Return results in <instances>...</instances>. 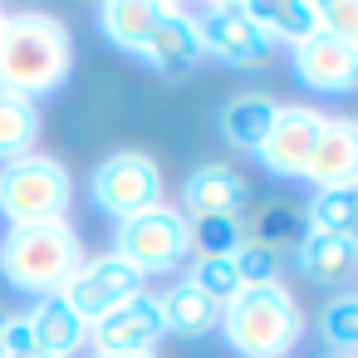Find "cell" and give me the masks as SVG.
Wrapping results in <instances>:
<instances>
[{
    "mask_svg": "<svg viewBox=\"0 0 358 358\" xmlns=\"http://www.w3.org/2000/svg\"><path fill=\"white\" fill-rule=\"evenodd\" d=\"M74 74V40L59 15L25 10L0 20V94L40 103Z\"/></svg>",
    "mask_w": 358,
    "mask_h": 358,
    "instance_id": "6da1fadb",
    "label": "cell"
},
{
    "mask_svg": "<svg viewBox=\"0 0 358 358\" xmlns=\"http://www.w3.org/2000/svg\"><path fill=\"white\" fill-rule=\"evenodd\" d=\"M79 265H84V245L69 216L6 226V236H0V275L20 294H35V299L59 294Z\"/></svg>",
    "mask_w": 358,
    "mask_h": 358,
    "instance_id": "7a4b0ae2",
    "label": "cell"
},
{
    "mask_svg": "<svg viewBox=\"0 0 358 358\" xmlns=\"http://www.w3.org/2000/svg\"><path fill=\"white\" fill-rule=\"evenodd\" d=\"M216 329L226 334V343L241 358H285L304 334V314H299L294 294L285 289V280H270V285L236 289L221 304Z\"/></svg>",
    "mask_w": 358,
    "mask_h": 358,
    "instance_id": "3957f363",
    "label": "cell"
},
{
    "mask_svg": "<svg viewBox=\"0 0 358 358\" xmlns=\"http://www.w3.org/2000/svg\"><path fill=\"white\" fill-rule=\"evenodd\" d=\"M74 201V177L64 162L30 152L0 167V221L6 226H30V221H59Z\"/></svg>",
    "mask_w": 358,
    "mask_h": 358,
    "instance_id": "277c9868",
    "label": "cell"
},
{
    "mask_svg": "<svg viewBox=\"0 0 358 358\" xmlns=\"http://www.w3.org/2000/svg\"><path fill=\"white\" fill-rule=\"evenodd\" d=\"M113 255H118L128 270H138L143 280H148V275H167V270L187 265V255H192V221H187L177 206L157 201V206H148V211L118 221Z\"/></svg>",
    "mask_w": 358,
    "mask_h": 358,
    "instance_id": "5b68a950",
    "label": "cell"
},
{
    "mask_svg": "<svg viewBox=\"0 0 358 358\" xmlns=\"http://www.w3.org/2000/svg\"><path fill=\"white\" fill-rule=\"evenodd\" d=\"M89 201L103 216H113V221H128V216L157 206L162 201V167H157V157L143 152V148L108 152L94 167V177H89Z\"/></svg>",
    "mask_w": 358,
    "mask_h": 358,
    "instance_id": "8992f818",
    "label": "cell"
},
{
    "mask_svg": "<svg viewBox=\"0 0 358 358\" xmlns=\"http://www.w3.org/2000/svg\"><path fill=\"white\" fill-rule=\"evenodd\" d=\"M196 25V40H201V55H216L221 64H236V69H270L280 45L245 15V6H206L201 15H192Z\"/></svg>",
    "mask_w": 358,
    "mask_h": 358,
    "instance_id": "52a82bcc",
    "label": "cell"
},
{
    "mask_svg": "<svg viewBox=\"0 0 358 358\" xmlns=\"http://www.w3.org/2000/svg\"><path fill=\"white\" fill-rule=\"evenodd\" d=\"M59 294H64V304H69L84 324H99L108 309H118V304H128L133 294H143V275L128 270L118 255H99V260L79 265L74 280H69Z\"/></svg>",
    "mask_w": 358,
    "mask_h": 358,
    "instance_id": "ba28073f",
    "label": "cell"
},
{
    "mask_svg": "<svg viewBox=\"0 0 358 358\" xmlns=\"http://www.w3.org/2000/svg\"><path fill=\"white\" fill-rule=\"evenodd\" d=\"M319 128H324V113H319V108H309V103H280L275 128H270V138H265L260 152H255L260 167H265L275 182H299V177H304V162H309V152H314Z\"/></svg>",
    "mask_w": 358,
    "mask_h": 358,
    "instance_id": "9c48e42d",
    "label": "cell"
},
{
    "mask_svg": "<svg viewBox=\"0 0 358 358\" xmlns=\"http://www.w3.org/2000/svg\"><path fill=\"white\" fill-rule=\"evenodd\" d=\"M289 69L309 94H353V84H358V45L314 30L309 40L289 45Z\"/></svg>",
    "mask_w": 358,
    "mask_h": 358,
    "instance_id": "30bf717a",
    "label": "cell"
},
{
    "mask_svg": "<svg viewBox=\"0 0 358 358\" xmlns=\"http://www.w3.org/2000/svg\"><path fill=\"white\" fill-rule=\"evenodd\" d=\"M162 334H167V324H162V304H157V294H148V289L133 294L128 304L108 309L99 324H89V343H94V353H152Z\"/></svg>",
    "mask_w": 358,
    "mask_h": 358,
    "instance_id": "8fae6325",
    "label": "cell"
},
{
    "mask_svg": "<svg viewBox=\"0 0 358 358\" xmlns=\"http://www.w3.org/2000/svg\"><path fill=\"white\" fill-rule=\"evenodd\" d=\"M250 187L241 172H231L226 162H196L182 177V216L187 221H206V216H241Z\"/></svg>",
    "mask_w": 358,
    "mask_h": 358,
    "instance_id": "7c38bea8",
    "label": "cell"
},
{
    "mask_svg": "<svg viewBox=\"0 0 358 358\" xmlns=\"http://www.w3.org/2000/svg\"><path fill=\"white\" fill-rule=\"evenodd\" d=\"M353 177H358V123L324 113V128L314 138V152L299 182H314V192H329V187H353Z\"/></svg>",
    "mask_w": 358,
    "mask_h": 358,
    "instance_id": "4fadbf2b",
    "label": "cell"
},
{
    "mask_svg": "<svg viewBox=\"0 0 358 358\" xmlns=\"http://www.w3.org/2000/svg\"><path fill=\"white\" fill-rule=\"evenodd\" d=\"M133 59H143V64H148L152 74H162V79H177V74L196 69V64H201V40H196L192 15L177 6V10L143 40V50H138Z\"/></svg>",
    "mask_w": 358,
    "mask_h": 358,
    "instance_id": "5bb4252c",
    "label": "cell"
},
{
    "mask_svg": "<svg viewBox=\"0 0 358 358\" xmlns=\"http://www.w3.org/2000/svg\"><path fill=\"white\" fill-rule=\"evenodd\" d=\"M294 265L304 280L324 285V289H348L353 265H358V241L353 236H324V231H304L294 245Z\"/></svg>",
    "mask_w": 358,
    "mask_h": 358,
    "instance_id": "9a60e30c",
    "label": "cell"
},
{
    "mask_svg": "<svg viewBox=\"0 0 358 358\" xmlns=\"http://www.w3.org/2000/svg\"><path fill=\"white\" fill-rule=\"evenodd\" d=\"M177 6H162V0H103L99 6V30L113 50L123 55H138L143 40L172 15Z\"/></svg>",
    "mask_w": 358,
    "mask_h": 358,
    "instance_id": "2e32d148",
    "label": "cell"
},
{
    "mask_svg": "<svg viewBox=\"0 0 358 358\" xmlns=\"http://www.w3.org/2000/svg\"><path fill=\"white\" fill-rule=\"evenodd\" d=\"M25 324H30V338H35L45 353H55V358H74V353L84 348V338H89V324L64 304V294L35 299L30 314H25Z\"/></svg>",
    "mask_w": 358,
    "mask_h": 358,
    "instance_id": "e0dca14e",
    "label": "cell"
},
{
    "mask_svg": "<svg viewBox=\"0 0 358 358\" xmlns=\"http://www.w3.org/2000/svg\"><path fill=\"white\" fill-rule=\"evenodd\" d=\"M275 113H280V103L270 99V94H236V99H226V108H221V133H226V143L231 148H241V152H260V143L270 138V128H275Z\"/></svg>",
    "mask_w": 358,
    "mask_h": 358,
    "instance_id": "ac0fdd59",
    "label": "cell"
},
{
    "mask_svg": "<svg viewBox=\"0 0 358 358\" xmlns=\"http://www.w3.org/2000/svg\"><path fill=\"white\" fill-rule=\"evenodd\" d=\"M157 304H162V324H167V334H177V338H201V334H211L216 319H221V304H211L187 275H182Z\"/></svg>",
    "mask_w": 358,
    "mask_h": 358,
    "instance_id": "d6986e66",
    "label": "cell"
},
{
    "mask_svg": "<svg viewBox=\"0 0 358 358\" xmlns=\"http://www.w3.org/2000/svg\"><path fill=\"white\" fill-rule=\"evenodd\" d=\"M245 15L280 45H299V40H309L314 30H319V20H314V0H255V6H245Z\"/></svg>",
    "mask_w": 358,
    "mask_h": 358,
    "instance_id": "ffe728a7",
    "label": "cell"
},
{
    "mask_svg": "<svg viewBox=\"0 0 358 358\" xmlns=\"http://www.w3.org/2000/svg\"><path fill=\"white\" fill-rule=\"evenodd\" d=\"M35 138H40V108L25 99L0 94V167L15 162V157H30Z\"/></svg>",
    "mask_w": 358,
    "mask_h": 358,
    "instance_id": "44dd1931",
    "label": "cell"
},
{
    "mask_svg": "<svg viewBox=\"0 0 358 358\" xmlns=\"http://www.w3.org/2000/svg\"><path fill=\"white\" fill-rule=\"evenodd\" d=\"M358 226V187H329L314 192L309 211H304V231H324V236H353Z\"/></svg>",
    "mask_w": 358,
    "mask_h": 358,
    "instance_id": "7402d4cb",
    "label": "cell"
},
{
    "mask_svg": "<svg viewBox=\"0 0 358 358\" xmlns=\"http://www.w3.org/2000/svg\"><path fill=\"white\" fill-rule=\"evenodd\" d=\"M319 334L334 348V358H353L358 353V294L353 289H338L334 294V304L319 319Z\"/></svg>",
    "mask_w": 358,
    "mask_h": 358,
    "instance_id": "603a6c76",
    "label": "cell"
},
{
    "mask_svg": "<svg viewBox=\"0 0 358 358\" xmlns=\"http://www.w3.org/2000/svg\"><path fill=\"white\" fill-rule=\"evenodd\" d=\"M299 236H304V216H294V211H285V206H265L260 216H255V226L245 231V241H255L260 250H280V245H299Z\"/></svg>",
    "mask_w": 358,
    "mask_h": 358,
    "instance_id": "cb8c5ba5",
    "label": "cell"
},
{
    "mask_svg": "<svg viewBox=\"0 0 358 358\" xmlns=\"http://www.w3.org/2000/svg\"><path fill=\"white\" fill-rule=\"evenodd\" d=\"M241 241H245V221H241V216H206V221H192V255H236Z\"/></svg>",
    "mask_w": 358,
    "mask_h": 358,
    "instance_id": "d4e9b609",
    "label": "cell"
},
{
    "mask_svg": "<svg viewBox=\"0 0 358 358\" xmlns=\"http://www.w3.org/2000/svg\"><path fill=\"white\" fill-rule=\"evenodd\" d=\"M187 280H192L211 304H226V299L241 289V275H236L231 255H196V265L187 270Z\"/></svg>",
    "mask_w": 358,
    "mask_h": 358,
    "instance_id": "484cf974",
    "label": "cell"
},
{
    "mask_svg": "<svg viewBox=\"0 0 358 358\" xmlns=\"http://www.w3.org/2000/svg\"><path fill=\"white\" fill-rule=\"evenodd\" d=\"M231 265H236V275H241V289H245V285H270V280H280V260H275L270 250H260L255 241H241L236 255H231Z\"/></svg>",
    "mask_w": 358,
    "mask_h": 358,
    "instance_id": "4316f807",
    "label": "cell"
},
{
    "mask_svg": "<svg viewBox=\"0 0 358 358\" xmlns=\"http://www.w3.org/2000/svg\"><path fill=\"white\" fill-rule=\"evenodd\" d=\"M314 20H319V35L358 45V6H348V0H324V6H314Z\"/></svg>",
    "mask_w": 358,
    "mask_h": 358,
    "instance_id": "83f0119b",
    "label": "cell"
},
{
    "mask_svg": "<svg viewBox=\"0 0 358 358\" xmlns=\"http://www.w3.org/2000/svg\"><path fill=\"white\" fill-rule=\"evenodd\" d=\"M10 358H55V353H45V348L35 343V348H25V353H10Z\"/></svg>",
    "mask_w": 358,
    "mask_h": 358,
    "instance_id": "f1b7e54d",
    "label": "cell"
},
{
    "mask_svg": "<svg viewBox=\"0 0 358 358\" xmlns=\"http://www.w3.org/2000/svg\"><path fill=\"white\" fill-rule=\"evenodd\" d=\"M89 358H152V353H89Z\"/></svg>",
    "mask_w": 358,
    "mask_h": 358,
    "instance_id": "f546056e",
    "label": "cell"
},
{
    "mask_svg": "<svg viewBox=\"0 0 358 358\" xmlns=\"http://www.w3.org/2000/svg\"><path fill=\"white\" fill-rule=\"evenodd\" d=\"M0 20H6V10H0Z\"/></svg>",
    "mask_w": 358,
    "mask_h": 358,
    "instance_id": "4dcf8cb0",
    "label": "cell"
},
{
    "mask_svg": "<svg viewBox=\"0 0 358 358\" xmlns=\"http://www.w3.org/2000/svg\"><path fill=\"white\" fill-rule=\"evenodd\" d=\"M0 324H6V314H0Z\"/></svg>",
    "mask_w": 358,
    "mask_h": 358,
    "instance_id": "1f68e13d",
    "label": "cell"
}]
</instances>
